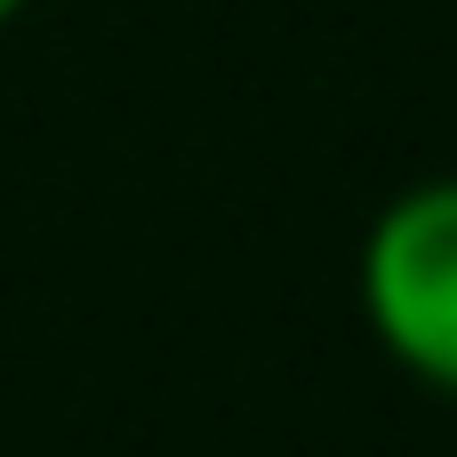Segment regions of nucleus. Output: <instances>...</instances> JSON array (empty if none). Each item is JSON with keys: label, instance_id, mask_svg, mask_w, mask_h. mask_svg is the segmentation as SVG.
Returning <instances> with one entry per match:
<instances>
[{"label": "nucleus", "instance_id": "f257e3e1", "mask_svg": "<svg viewBox=\"0 0 457 457\" xmlns=\"http://www.w3.org/2000/svg\"><path fill=\"white\" fill-rule=\"evenodd\" d=\"M361 321L434 394H457V177L410 185L361 241Z\"/></svg>", "mask_w": 457, "mask_h": 457}, {"label": "nucleus", "instance_id": "f03ea898", "mask_svg": "<svg viewBox=\"0 0 457 457\" xmlns=\"http://www.w3.org/2000/svg\"><path fill=\"white\" fill-rule=\"evenodd\" d=\"M16 8H24V0H0V24H8V16H16Z\"/></svg>", "mask_w": 457, "mask_h": 457}]
</instances>
